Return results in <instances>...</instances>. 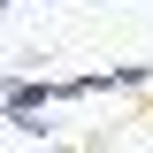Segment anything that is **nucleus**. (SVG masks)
Here are the masks:
<instances>
[{"label": "nucleus", "instance_id": "f257e3e1", "mask_svg": "<svg viewBox=\"0 0 153 153\" xmlns=\"http://www.w3.org/2000/svg\"><path fill=\"white\" fill-rule=\"evenodd\" d=\"M8 107H61V76H16V84H8Z\"/></svg>", "mask_w": 153, "mask_h": 153}, {"label": "nucleus", "instance_id": "f03ea898", "mask_svg": "<svg viewBox=\"0 0 153 153\" xmlns=\"http://www.w3.org/2000/svg\"><path fill=\"white\" fill-rule=\"evenodd\" d=\"M0 107H8V84H0Z\"/></svg>", "mask_w": 153, "mask_h": 153}]
</instances>
